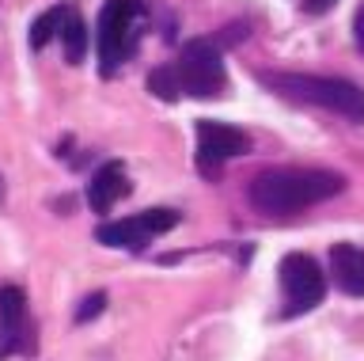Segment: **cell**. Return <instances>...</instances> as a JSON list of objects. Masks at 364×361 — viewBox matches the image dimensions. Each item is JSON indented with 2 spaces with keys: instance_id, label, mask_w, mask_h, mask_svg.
I'll use <instances>...</instances> for the list:
<instances>
[{
  "instance_id": "obj_1",
  "label": "cell",
  "mask_w": 364,
  "mask_h": 361,
  "mask_svg": "<svg viewBox=\"0 0 364 361\" xmlns=\"http://www.w3.org/2000/svg\"><path fill=\"white\" fill-rule=\"evenodd\" d=\"M346 190V179L338 172H323V167H266L250 179L247 202L258 213L269 217H284V213H300L307 206L334 198Z\"/></svg>"
},
{
  "instance_id": "obj_2",
  "label": "cell",
  "mask_w": 364,
  "mask_h": 361,
  "mask_svg": "<svg viewBox=\"0 0 364 361\" xmlns=\"http://www.w3.org/2000/svg\"><path fill=\"white\" fill-rule=\"evenodd\" d=\"M148 92L159 99H220L228 92V69L220 58V46L213 38H193L182 46V53L171 65H159V69L148 76Z\"/></svg>"
},
{
  "instance_id": "obj_3",
  "label": "cell",
  "mask_w": 364,
  "mask_h": 361,
  "mask_svg": "<svg viewBox=\"0 0 364 361\" xmlns=\"http://www.w3.org/2000/svg\"><path fill=\"white\" fill-rule=\"evenodd\" d=\"M258 80L292 103L323 107L349 122H364V88L341 76H315V73H258Z\"/></svg>"
},
{
  "instance_id": "obj_4",
  "label": "cell",
  "mask_w": 364,
  "mask_h": 361,
  "mask_svg": "<svg viewBox=\"0 0 364 361\" xmlns=\"http://www.w3.org/2000/svg\"><path fill=\"white\" fill-rule=\"evenodd\" d=\"M141 27H144V4L141 0H107L99 12L95 27V50H99V69L102 76H114L141 46Z\"/></svg>"
},
{
  "instance_id": "obj_5",
  "label": "cell",
  "mask_w": 364,
  "mask_h": 361,
  "mask_svg": "<svg viewBox=\"0 0 364 361\" xmlns=\"http://www.w3.org/2000/svg\"><path fill=\"white\" fill-rule=\"evenodd\" d=\"M182 221L178 209L171 206H159V209H144V213H133V217H122V221H107L95 229V240L107 244V247H125V251H144L152 240L167 236L175 224Z\"/></svg>"
},
{
  "instance_id": "obj_6",
  "label": "cell",
  "mask_w": 364,
  "mask_h": 361,
  "mask_svg": "<svg viewBox=\"0 0 364 361\" xmlns=\"http://www.w3.org/2000/svg\"><path fill=\"white\" fill-rule=\"evenodd\" d=\"M277 274H281V300H284L281 315H300V312H311L315 304H323L326 278L311 255H300V251L284 255Z\"/></svg>"
},
{
  "instance_id": "obj_7",
  "label": "cell",
  "mask_w": 364,
  "mask_h": 361,
  "mask_svg": "<svg viewBox=\"0 0 364 361\" xmlns=\"http://www.w3.org/2000/svg\"><path fill=\"white\" fill-rule=\"evenodd\" d=\"M250 149V137L235 126H224V122H198V172L205 179H216L220 167L235 156H243Z\"/></svg>"
},
{
  "instance_id": "obj_8",
  "label": "cell",
  "mask_w": 364,
  "mask_h": 361,
  "mask_svg": "<svg viewBox=\"0 0 364 361\" xmlns=\"http://www.w3.org/2000/svg\"><path fill=\"white\" fill-rule=\"evenodd\" d=\"M0 354H34L27 297L19 286H0Z\"/></svg>"
},
{
  "instance_id": "obj_9",
  "label": "cell",
  "mask_w": 364,
  "mask_h": 361,
  "mask_svg": "<svg viewBox=\"0 0 364 361\" xmlns=\"http://www.w3.org/2000/svg\"><path fill=\"white\" fill-rule=\"evenodd\" d=\"M125 194H129V175H125V167L114 164V160L102 164L87 183V206L95 213H110L114 202H122Z\"/></svg>"
},
{
  "instance_id": "obj_10",
  "label": "cell",
  "mask_w": 364,
  "mask_h": 361,
  "mask_svg": "<svg viewBox=\"0 0 364 361\" xmlns=\"http://www.w3.org/2000/svg\"><path fill=\"white\" fill-rule=\"evenodd\" d=\"M330 274H334V286L349 297H364V247L353 244H338L330 251Z\"/></svg>"
},
{
  "instance_id": "obj_11",
  "label": "cell",
  "mask_w": 364,
  "mask_h": 361,
  "mask_svg": "<svg viewBox=\"0 0 364 361\" xmlns=\"http://www.w3.org/2000/svg\"><path fill=\"white\" fill-rule=\"evenodd\" d=\"M61 42H65L68 65H80V61H84V53H87V23H84V16H80L73 4H68L65 27H61Z\"/></svg>"
},
{
  "instance_id": "obj_12",
  "label": "cell",
  "mask_w": 364,
  "mask_h": 361,
  "mask_svg": "<svg viewBox=\"0 0 364 361\" xmlns=\"http://www.w3.org/2000/svg\"><path fill=\"white\" fill-rule=\"evenodd\" d=\"M65 16H68V4H61V8H50V12H42L38 19H34V23H31V50H42L50 38L61 35Z\"/></svg>"
},
{
  "instance_id": "obj_13",
  "label": "cell",
  "mask_w": 364,
  "mask_h": 361,
  "mask_svg": "<svg viewBox=\"0 0 364 361\" xmlns=\"http://www.w3.org/2000/svg\"><path fill=\"white\" fill-rule=\"evenodd\" d=\"M102 304H107V293H91V297H84V300H80V308H76V323L95 320V315L102 312Z\"/></svg>"
},
{
  "instance_id": "obj_14",
  "label": "cell",
  "mask_w": 364,
  "mask_h": 361,
  "mask_svg": "<svg viewBox=\"0 0 364 361\" xmlns=\"http://www.w3.org/2000/svg\"><path fill=\"white\" fill-rule=\"evenodd\" d=\"M334 4H338V0H304V12L307 16H326Z\"/></svg>"
},
{
  "instance_id": "obj_15",
  "label": "cell",
  "mask_w": 364,
  "mask_h": 361,
  "mask_svg": "<svg viewBox=\"0 0 364 361\" xmlns=\"http://www.w3.org/2000/svg\"><path fill=\"white\" fill-rule=\"evenodd\" d=\"M357 42H360V46H364V12L357 16Z\"/></svg>"
},
{
  "instance_id": "obj_16",
  "label": "cell",
  "mask_w": 364,
  "mask_h": 361,
  "mask_svg": "<svg viewBox=\"0 0 364 361\" xmlns=\"http://www.w3.org/2000/svg\"><path fill=\"white\" fill-rule=\"evenodd\" d=\"M0 198H4V179H0Z\"/></svg>"
}]
</instances>
